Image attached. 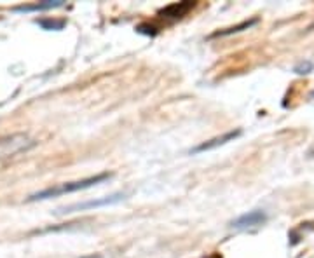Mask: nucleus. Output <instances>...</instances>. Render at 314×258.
I'll use <instances>...</instances> for the list:
<instances>
[{
    "mask_svg": "<svg viewBox=\"0 0 314 258\" xmlns=\"http://www.w3.org/2000/svg\"><path fill=\"white\" fill-rule=\"evenodd\" d=\"M267 220V214L264 211H250V213L241 214L239 218L230 224V227L234 229H251V227H258L262 224H265Z\"/></svg>",
    "mask_w": 314,
    "mask_h": 258,
    "instance_id": "nucleus-4",
    "label": "nucleus"
},
{
    "mask_svg": "<svg viewBox=\"0 0 314 258\" xmlns=\"http://www.w3.org/2000/svg\"><path fill=\"white\" fill-rule=\"evenodd\" d=\"M110 177H112V175H110V173H101V175H96V177H89V178H84V180H78V182L63 183V185L51 187V189L41 190V192H37V194H31L30 197L26 199V201H28V202H33V201H44V199L56 197V195L70 194V192H77V190H84V189H89V187H94V185H98V183L105 182V180H108Z\"/></svg>",
    "mask_w": 314,
    "mask_h": 258,
    "instance_id": "nucleus-1",
    "label": "nucleus"
},
{
    "mask_svg": "<svg viewBox=\"0 0 314 258\" xmlns=\"http://www.w3.org/2000/svg\"><path fill=\"white\" fill-rule=\"evenodd\" d=\"M239 135H241L239 129H236V131H229V133H225V135L217 136V138L210 140V142H204L199 147L192 148V154H199V152H204V150H213V148H217L220 145H225L227 142H232V140L238 138Z\"/></svg>",
    "mask_w": 314,
    "mask_h": 258,
    "instance_id": "nucleus-6",
    "label": "nucleus"
},
{
    "mask_svg": "<svg viewBox=\"0 0 314 258\" xmlns=\"http://www.w3.org/2000/svg\"><path fill=\"white\" fill-rule=\"evenodd\" d=\"M192 7H194V2H175V4H170V6L163 7L157 14L166 19H178V18L185 16L188 11H192Z\"/></svg>",
    "mask_w": 314,
    "mask_h": 258,
    "instance_id": "nucleus-5",
    "label": "nucleus"
},
{
    "mask_svg": "<svg viewBox=\"0 0 314 258\" xmlns=\"http://www.w3.org/2000/svg\"><path fill=\"white\" fill-rule=\"evenodd\" d=\"M33 145H35L33 140L28 135H23V133L4 136V138H0V159L13 157L16 154H21V152L28 150Z\"/></svg>",
    "mask_w": 314,
    "mask_h": 258,
    "instance_id": "nucleus-2",
    "label": "nucleus"
},
{
    "mask_svg": "<svg viewBox=\"0 0 314 258\" xmlns=\"http://www.w3.org/2000/svg\"><path fill=\"white\" fill-rule=\"evenodd\" d=\"M63 0H46V2H37V4H26V6H16L13 11H19V13H30V11H46V9H54V7H61Z\"/></svg>",
    "mask_w": 314,
    "mask_h": 258,
    "instance_id": "nucleus-7",
    "label": "nucleus"
},
{
    "mask_svg": "<svg viewBox=\"0 0 314 258\" xmlns=\"http://www.w3.org/2000/svg\"><path fill=\"white\" fill-rule=\"evenodd\" d=\"M126 197L124 194H113L103 199H96V201H86V202H78V204H72L68 208H63L60 213H73V211H84L89 208H100V206H108V204H115V202L123 201Z\"/></svg>",
    "mask_w": 314,
    "mask_h": 258,
    "instance_id": "nucleus-3",
    "label": "nucleus"
},
{
    "mask_svg": "<svg viewBox=\"0 0 314 258\" xmlns=\"http://www.w3.org/2000/svg\"><path fill=\"white\" fill-rule=\"evenodd\" d=\"M258 19H250V21H243L241 25L238 26H230V28H225V30H218V32H215L211 35V38H217V37H227V35H232V33H239L243 32V30H248L251 28L253 25H257Z\"/></svg>",
    "mask_w": 314,
    "mask_h": 258,
    "instance_id": "nucleus-8",
    "label": "nucleus"
},
{
    "mask_svg": "<svg viewBox=\"0 0 314 258\" xmlns=\"http://www.w3.org/2000/svg\"><path fill=\"white\" fill-rule=\"evenodd\" d=\"M312 68H314V65L311 61H304V63L295 66V73H298V75H305V73H311Z\"/></svg>",
    "mask_w": 314,
    "mask_h": 258,
    "instance_id": "nucleus-10",
    "label": "nucleus"
},
{
    "mask_svg": "<svg viewBox=\"0 0 314 258\" xmlns=\"http://www.w3.org/2000/svg\"><path fill=\"white\" fill-rule=\"evenodd\" d=\"M312 96H314V93H312Z\"/></svg>",
    "mask_w": 314,
    "mask_h": 258,
    "instance_id": "nucleus-11",
    "label": "nucleus"
},
{
    "mask_svg": "<svg viewBox=\"0 0 314 258\" xmlns=\"http://www.w3.org/2000/svg\"><path fill=\"white\" fill-rule=\"evenodd\" d=\"M37 23H38V25H41L44 30H63V26L66 25L65 19H49V18L37 19Z\"/></svg>",
    "mask_w": 314,
    "mask_h": 258,
    "instance_id": "nucleus-9",
    "label": "nucleus"
}]
</instances>
